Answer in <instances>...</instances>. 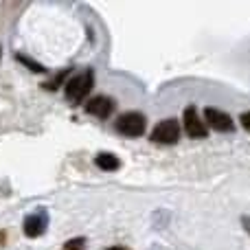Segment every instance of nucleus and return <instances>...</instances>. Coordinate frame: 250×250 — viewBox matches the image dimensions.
<instances>
[{"mask_svg": "<svg viewBox=\"0 0 250 250\" xmlns=\"http://www.w3.org/2000/svg\"><path fill=\"white\" fill-rule=\"evenodd\" d=\"M92 86H95V73L88 68V70H83V73L75 75V77L66 83V99L75 105L82 104V101L90 95Z\"/></svg>", "mask_w": 250, "mask_h": 250, "instance_id": "f257e3e1", "label": "nucleus"}, {"mask_svg": "<svg viewBox=\"0 0 250 250\" xmlns=\"http://www.w3.org/2000/svg\"><path fill=\"white\" fill-rule=\"evenodd\" d=\"M145 117H143L141 112H125L121 114V117L117 119V132L119 134H123V136H129V138H134V136H141L143 132H145Z\"/></svg>", "mask_w": 250, "mask_h": 250, "instance_id": "f03ea898", "label": "nucleus"}, {"mask_svg": "<svg viewBox=\"0 0 250 250\" xmlns=\"http://www.w3.org/2000/svg\"><path fill=\"white\" fill-rule=\"evenodd\" d=\"M180 138V125L176 119H165L151 129V141L160 145H173Z\"/></svg>", "mask_w": 250, "mask_h": 250, "instance_id": "7ed1b4c3", "label": "nucleus"}, {"mask_svg": "<svg viewBox=\"0 0 250 250\" xmlns=\"http://www.w3.org/2000/svg\"><path fill=\"white\" fill-rule=\"evenodd\" d=\"M48 226V213L44 208H38L35 213L26 215L24 220V235L26 237H40V235L46 233Z\"/></svg>", "mask_w": 250, "mask_h": 250, "instance_id": "20e7f679", "label": "nucleus"}, {"mask_svg": "<svg viewBox=\"0 0 250 250\" xmlns=\"http://www.w3.org/2000/svg\"><path fill=\"white\" fill-rule=\"evenodd\" d=\"M185 129H187V136H191V138H207V134H208L207 125L198 117V110L193 105H189L185 110Z\"/></svg>", "mask_w": 250, "mask_h": 250, "instance_id": "39448f33", "label": "nucleus"}, {"mask_svg": "<svg viewBox=\"0 0 250 250\" xmlns=\"http://www.w3.org/2000/svg\"><path fill=\"white\" fill-rule=\"evenodd\" d=\"M204 119H207V123L211 125L215 132H233L235 129L233 119H230L226 112L217 110V108H207L204 110Z\"/></svg>", "mask_w": 250, "mask_h": 250, "instance_id": "423d86ee", "label": "nucleus"}, {"mask_svg": "<svg viewBox=\"0 0 250 250\" xmlns=\"http://www.w3.org/2000/svg\"><path fill=\"white\" fill-rule=\"evenodd\" d=\"M86 112L92 114V117L108 119L114 112V101L110 97H95V99H90L86 104Z\"/></svg>", "mask_w": 250, "mask_h": 250, "instance_id": "0eeeda50", "label": "nucleus"}, {"mask_svg": "<svg viewBox=\"0 0 250 250\" xmlns=\"http://www.w3.org/2000/svg\"><path fill=\"white\" fill-rule=\"evenodd\" d=\"M97 165H99L104 171H114V169L121 167V160L117 158L114 154H108V151H101L99 156H97Z\"/></svg>", "mask_w": 250, "mask_h": 250, "instance_id": "6e6552de", "label": "nucleus"}, {"mask_svg": "<svg viewBox=\"0 0 250 250\" xmlns=\"http://www.w3.org/2000/svg\"><path fill=\"white\" fill-rule=\"evenodd\" d=\"M18 62H20V64H24L26 68H31L33 73H44V70H46L42 64H38L35 60H31V57H26V55H18Z\"/></svg>", "mask_w": 250, "mask_h": 250, "instance_id": "1a4fd4ad", "label": "nucleus"}, {"mask_svg": "<svg viewBox=\"0 0 250 250\" xmlns=\"http://www.w3.org/2000/svg\"><path fill=\"white\" fill-rule=\"evenodd\" d=\"M68 73H70V68H64V70H60V73L55 75V79H53V82H48V83H46V86H44V88H48V90H57V88H60V83L64 82V77H66V75H68Z\"/></svg>", "mask_w": 250, "mask_h": 250, "instance_id": "9d476101", "label": "nucleus"}, {"mask_svg": "<svg viewBox=\"0 0 250 250\" xmlns=\"http://www.w3.org/2000/svg\"><path fill=\"white\" fill-rule=\"evenodd\" d=\"M62 250H86V239H83V237H75V239H70V242H66Z\"/></svg>", "mask_w": 250, "mask_h": 250, "instance_id": "9b49d317", "label": "nucleus"}, {"mask_svg": "<svg viewBox=\"0 0 250 250\" xmlns=\"http://www.w3.org/2000/svg\"><path fill=\"white\" fill-rule=\"evenodd\" d=\"M239 121H242V127L246 129V132H250V112H244Z\"/></svg>", "mask_w": 250, "mask_h": 250, "instance_id": "f8f14e48", "label": "nucleus"}, {"mask_svg": "<svg viewBox=\"0 0 250 250\" xmlns=\"http://www.w3.org/2000/svg\"><path fill=\"white\" fill-rule=\"evenodd\" d=\"M242 224H244V229H246L248 233H250V217H248V215H244V217H242Z\"/></svg>", "mask_w": 250, "mask_h": 250, "instance_id": "ddd939ff", "label": "nucleus"}, {"mask_svg": "<svg viewBox=\"0 0 250 250\" xmlns=\"http://www.w3.org/2000/svg\"><path fill=\"white\" fill-rule=\"evenodd\" d=\"M108 250H129V248H125V246H112V248H108Z\"/></svg>", "mask_w": 250, "mask_h": 250, "instance_id": "4468645a", "label": "nucleus"}]
</instances>
